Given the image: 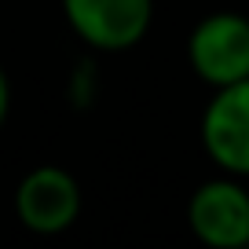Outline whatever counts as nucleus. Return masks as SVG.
<instances>
[{"instance_id": "1", "label": "nucleus", "mask_w": 249, "mask_h": 249, "mask_svg": "<svg viewBox=\"0 0 249 249\" xmlns=\"http://www.w3.org/2000/svg\"><path fill=\"white\" fill-rule=\"evenodd\" d=\"M191 70L213 88L249 77V18L238 11H216L202 18L187 37Z\"/></svg>"}, {"instance_id": "2", "label": "nucleus", "mask_w": 249, "mask_h": 249, "mask_svg": "<svg viewBox=\"0 0 249 249\" xmlns=\"http://www.w3.org/2000/svg\"><path fill=\"white\" fill-rule=\"evenodd\" d=\"M187 227L213 249L249 246V191L231 172L202 183L187 202Z\"/></svg>"}, {"instance_id": "3", "label": "nucleus", "mask_w": 249, "mask_h": 249, "mask_svg": "<svg viewBox=\"0 0 249 249\" xmlns=\"http://www.w3.org/2000/svg\"><path fill=\"white\" fill-rule=\"evenodd\" d=\"M66 22L99 52H128L150 30L154 0H62Z\"/></svg>"}, {"instance_id": "4", "label": "nucleus", "mask_w": 249, "mask_h": 249, "mask_svg": "<svg viewBox=\"0 0 249 249\" xmlns=\"http://www.w3.org/2000/svg\"><path fill=\"white\" fill-rule=\"evenodd\" d=\"M15 216L37 234H62L81 216V183L59 165H37L15 187Z\"/></svg>"}, {"instance_id": "5", "label": "nucleus", "mask_w": 249, "mask_h": 249, "mask_svg": "<svg viewBox=\"0 0 249 249\" xmlns=\"http://www.w3.org/2000/svg\"><path fill=\"white\" fill-rule=\"evenodd\" d=\"M202 147L231 176H249V77L216 88L202 114Z\"/></svg>"}, {"instance_id": "6", "label": "nucleus", "mask_w": 249, "mask_h": 249, "mask_svg": "<svg viewBox=\"0 0 249 249\" xmlns=\"http://www.w3.org/2000/svg\"><path fill=\"white\" fill-rule=\"evenodd\" d=\"M8 110H11V85H8L4 66H0V128H4V121H8Z\"/></svg>"}]
</instances>
